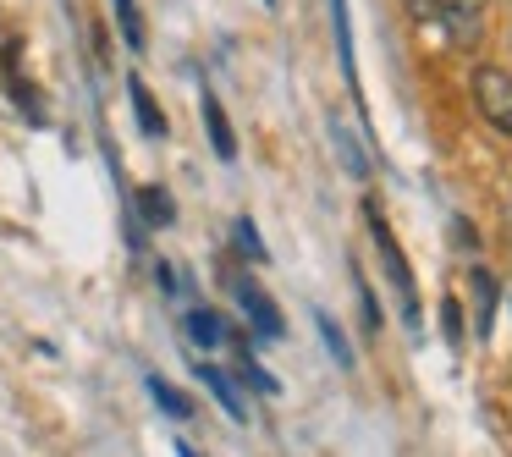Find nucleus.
I'll use <instances>...</instances> for the list:
<instances>
[{"label":"nucleus","mask_w":512,"mask_h":457,"mask_svg":"<svg viewBox=\"0 0 512 457\" xmlns=\"http://www.w3.org/2000/svg\"><path fill=\"white\" fill-rule=\"evenodd\" d=\"M364 221H369V237H375V248H380L386 281L397 287V298H402V320H408V331H419V292H413L408 254L397 248V237H391V226H386V215H380V204H364Z\"/></svg>","instance_id":"1"},{"label":"nucleus","mask_w":512,"mask_h":457,"mask_svg":"<svg viewBox=\"0 0 512 457\" xmlns=\"http://www.w3.org/2000/svg\"><path fill=\"white\" fill-rule=\"evenodd\" d=\"M474 105L501 138H512V72L501 67H479L474 72Z\"/></svg>","instance_id":"2"},{"label":"nucleus","mask_w":512,"mask_h":457,"mask_svg":"<svg viewBox=\"0 0 512 457\" xmlns=\"http://www.w3.org/2000/svg\"><path fill=\"white\" fill-rule=\"evenodd\" d=\"M485 12H490V0H430V23H441L452 45H468V39H479V28H485Z\"/></svg>","instance_id":"3"},{"label":"nucleus","mask_w":512,"mask_h":457,"mask_svg":"<svg viewBox=\"0 0 512 457\" xmlns=\"http://www.w3.org/2000/svg\"><path fill=\"white\" fill-rule=\"evenodd\" d=\"M232 292H237V303H243V314L254 320V331L265 336V342H281V336H287V320L276 314V303H270V298H265V292H259L248 276H237V281H232Z\"/></svg>","instance_id":"4"},{"label":"nucleus","mask_w":512,"mask_h":457,"mask_svg":"<svg viewBox=\"0 0 512 457\" xmlns=\"http://www.w3.org/2000/svg\"><path fill=\"white\" fill-rule=\"evenodd\" d=\"M199 380H204V391H210V397L221 402V408L232 413L237 424L248 419V408H243V397H237V380H232V375H221L215 364H199Z\"/></svg>","instance_id":"5"},{"label":"nucleus","mask_w":512,"mask_h":457,"mask_svg":"<svg viewBox=\"0 0 512 457\" xmlns=\"http://www.w3.org/2000/svg\"><path fill=\"white\" fill-rule=\"evenodd\" d=\"M204 127H210V144H215V155H221V160H237L232 122H226V111H221V100H215V94H204Z\"/></svg>","instance_id":"6"},{"label":"nucleus","mask_w":512,"mask_h":457,"mask_svg":"<svg viewBox=\"0 0 512 457\" xmlns=\"http://www.w3.org/2000/svg\"><path fill=\"white\" fill-rule=\"evenodd\" d=\"M127 94H133V111H138V127H144L149 138H166V116H160L155 94L144 89V78H127Z\"/></svg>","instance_id":"7"},{"label":"nucleus","mask_w":512,"mask_h":457,"mask_svg":"<svg viewBox=\"0 0 512 457\" xmlns=\"http://www.w3.org/2000/svg\"><path fill=\"white\" fill-rule=\"evenodd\" d=\"M188 336L199 347H221L226 342V320L215 309H188Z\"/></svg>","instance_id":"8"},{"label":"nucleus","mask_w":512,"mask_h":457,"mask_svg":"<svg viewBox=\"0 0 512 457\" xmlns=\"http://www.w3.org/2000/svg\"><path fill=\"white\" fill-rule=\"evenodd\" d=\"M138 210H144L149 226H171V221H177V204H171L166 188H144V193H138Z\"/></svg>","instance_id":"9"},{"label":"nucleus","mask_w":512,"mask_h":457,"mask_svg":"<svg viewBox=\"0 0 512 457\" xmlns=\"http://www.w3.org/2000/svg\"><path fill=\"white\" fill-rule=\"evenodd\" d=\"M474 298H479V336H490V320H496V281H490V270H474Z\"/></svg>","instance_id":"10"},{"label":"nucleus","mask_w":512,"mask_h":457,"mask_svg":"<svg viewBox=\"0 0 512 457\" xmlns=\"http://www.w3.org/2000/svg\"><path fill=\"white\" fill-rule=\"evenodd\" d=\"M331 144H336V155H342V166H347V171H353V177H369V160H364V155H358V144H353V133H347V127H342V122H336V127H331Z\"/></svg>","instance_id":"11"},{"label":"nucleus","mask_w":512,"mask_h":457,"mask_svg":"<svg viewBox=\"0 0 512 457\" xmlns=\"http://www.w3.org/2000/svg\"><path fill=\"white\" fill-rule=\"evenodd\" d=\"M331 17H336V50H342L347 83H353V23H347V0H331Z\"/></svg>","instance_id":"12"},{"label":"nucleus","mask_w":512,"mask_h":457,"mask_svg":"<svg viewBox=\"0 0 512 457\" xmlns=\"http://www.w3.org/2000/svg\"><path fill=\"white\" fill-rule=\"evenodd\" d=\"M149 391H155V402H160V408L171 413V419H188V413H193V402L182 397L177 386H166V380H160V375H149Z\"/></svg>","instance_id":"13"},{"label":"nucleus","mask_w":512,"mask_h":457,"mask_svg":"<svg viewBox=\"0 0 512 457\" xmlns=\"http://www.w3.org/2000/svg\"><path fill=\"white\" fill-rule=\"evenodd\" d=\"M116 17H122V39L133 50H144V17H138V0H116Z\"/></svg>","instance_id":"14"},{"label":"nucleus","mask_w":512,"mask_h":457,"mask_svg":"<svg viewBox=\"0 0 512 457\" xmlns=\"http://www.w3.org/2000/svg\"><path fill=\"white\" fill-rule=\"evenodd\" d=\"M314 325H320V336H325V347H331V358H336V364H342V369H353V353H347V342H342V331H336V325H331V314H314Z\"/></svg>","instance_id":"15"},{"label":"nucleus","mask_w":512,"mask_h":457,"mask_svg":"<svg viewBox=\"0 0 512 457\" xmlns=\"http://www.w3.org/2000/svg\"><path fill=\"white\" fill-rule=\"evenodd\" d=\"M441 331H446V342H452V347H463V303H457V298L441 303Z\"/></svg>","instance_id":"16"},{"label":"nucleus","mask_w":512,"mask_h":457,"mask_svg":"<svg viewBox=\"0 0 512 457\" xmlns=\"http://www.w3.org/2000/svg\"><path fill=\"white\" fill-rule=\"evenodd\" d=\"M232 237H237V248H243L248 259H265V243H259V232H254V221H248V215L232 226Z\"/></svg>","instance_id":"17"},{"label":"nucleus","mask_w":512,"mask_h":457,"mask_svg":"<svg viewBox=\"0 0 512 457\" xmlns=\"http://www.w3.org/2000/svg\"><path fill=\"white\" fill-rule=\"evenodd\" d=\"M353 287H358V303H364V325H369V331H380V309H375V292H369V281L358 276V270H353Z\"/></svg>","instance_id":"18"},{"label":"nucleus","mask_w":512,"mask_h":457,"mask_svg":"<svg viewBox=\"0 0 512 457\" xmlns=\"http://www.w3.org/2000/svg\"><path fill=\"white\" fill-rule=\"evenodd\" d=\"M243 375H248V380H254V386H259V391H270V397H276V391H281V386H276V380H270V375H265V369H259V364H254V358H248V353H243Z\"/></svg>","instance_id":"19"},{"label":"nucleus","mask_w":512,"mask_h":457,"mask_svg":"<svg viewBox=\"0 0 512 457\" xmlns=\"http://www.w3.org/2000/svg\"><path fill=\"white\" fill-rule=\"evenodd\" d=\"M155 281H160V287H166V292L177 287V276H171V265H166V259H160V265H155Z\"/></svg>","instance_id":"20"},{"label":"nucleus","mask_w":512,"mask_h":457,"mask_svg":"<svg viewBox=\"0 0 512 457\" xmlns=\"http://www.w3.org/2000/svg\"><path fill=\"white\" fill-rule=\"evenodd\" d=\"M177 457H193V446H177Z\"/></svg>","instance_id":"21"}]
</instances>
